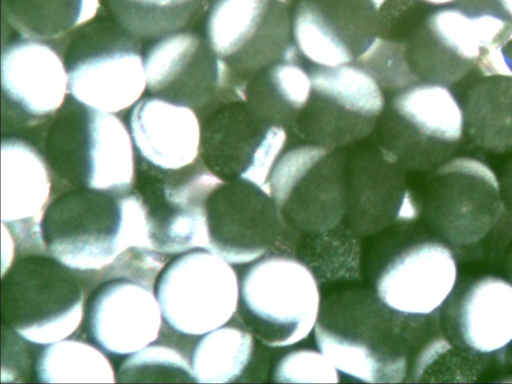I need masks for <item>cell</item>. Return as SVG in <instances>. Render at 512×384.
<instances>
[{
    "label": "cell",
    "instance_id": "39",
    "mask_svg": "<svg viewBox=\"0 0 512 384\" xmlns=\"http://www.w3.org/2000/svg\"><path fill=\"white\" fill-rule=\"evenodd\" d=\"M279 1L280 3L286 5L287 7L289 6V4L293 1V0H277Z\"/></svg>",
    "mask_w": 512,
    "mask_h": 384
},
{
    "label": "cell",
    "instance_id": "7",
    "mask_svg": "<svg viewBox=\"0 0 512 384\" xmlns=\"http://www.w3.org/2000/svg\"><path fill=\"white\" fill-rule=\"evenodd\" d=\"M321 295L317 278L302 261L268 254L240 278L239 321L268 347H288L314 330Z\"/></svg>",
    "mask_w": 512,
    "mask_h": 384
},
{
    "label": "cell",
    "instance_id": "32",
    "mask_svg": "<svg viewBox=\"0 0 512 384\" xmlns=\"http://www.w3.org/2000/svg\"><path fill=\"white\" fill-rule=\"evenodd\" d=\"M116 381L195 382L190 363L175 349L150 344L130 354L119 366Z\"/></svg>",
    "mask_w": 512,
    "mask_h": 384
},
{
    "label": "cell",
    "instance_id": "31",
    "mask_svg": "<svg viewBox=\"0 0 512 384\" xmlns=\"http://www.w3.org/2000/svg\"><path fill=\"white\" fill-rule=\"evenodd\" d=\"M491 357L455 346L440 331L417 352L409 382H474L486 370Z\"/></svg>",
    "mask_w": 512,
    "mask_h": 384
},
{
    "label": "cell",
    "instance_id": "38",
    "mask_svg": "<svg viewBox=\"0 0 512 384\" xmlns=\"http://www.w3.org/2000/svg\"><path fill=\"white\" fill-rule=\"evenodd\" d=\"M420 1L428 3V4H432V5H446V4L452 3L456 0H420Z\"/></svg>",
    "mask_w": 512,
    "mask_h": 384
},
{
    "label": "cell",
    "instance_id": "21",
    "mask_svg": "<svg viewBox=\"0 0 512 384\" xmlns=\"http://www.w3.org/2000/svg\"><path fill=\"white\" fill-rule=\"evenodd\" d=\"M84 320L99 348L130 355L157 340L163 315L150 285L122 276L104 281L91 293Z\"/></svg>",
    "mask_w": 512,
    "mask_h": 384
},
{
    "label": "cell",
    "instance_id": "17",
    "mask_svg": "<svg viewBox=\"0 0 512 384\" xmlns=\"http://www.w3.org/2000/svg\"><path fill=\"white\" fill-rule=\"evenodd\" d=\"M69 97L63 53L51 42L19 37L1 55L2 131H36Z\"/></svg>",
    "mask_w": 512,
    "mask_h": 384
},
{
    "label": "cell",
    "instance_id": "15",
    "mask_svg": "<svg viewBox=\"0 0 512 384\" xmlns=\"http://www.w3.org/2000/svg\"><path fill=\"white\" fill-rule=\"evenodd\" d=\"M144 62L148 92L188 106L200 118L223 102L243 99L244 83L195 32L183 30L153 41Z\"/></svg>",
    "mask_w": 512,
    "mask_h": 384
},
{
    "label": "cell",
    "instance_id": "16",
    "mask_svg": "<svg viewBox=\"0 0 512 384\" xmlns=\"http://www.w3.org/2000/svg\"><path fill=\"white\" fill-rule=\"evenodd\" d=\"M205 38L234 76L247 82L293 44L291 14L277 0H212Z\"/></svg>",
    "mask_w": 512,
    "mask_h": 384
},
{
    "label": "cell",
    "instance_id": "8",
    "mask_svg": "<svg viewBox=\"0 0 512 384\" xmlns=\"http://www.w3.org/2000/svg\"><path fill=\"white\" fill-rule=\"evenodd\" d=\"M84 314L77 276L53 256H22L2 273V326L25 340L45 346L66 339Z\"/></svg>",
    "mask_w": 512,
    "mask_h": 384
},
{
    "label": "cell",
    "instance_id": "1",
    "mask_svg": "<svg viewBox=\"0 0 512 384\" xmlns=\"http://www.w3.org/2000/svg\"><path fill=\"white\" fill-rule=\"evenodd\" d=\"M440 331L439 314L399 313L365 288L326 297L314 328L318 349L339 373L364 383L408 382L417 352Z\"/></svg>",
    "mask_w": 512,
    "mask_h": 384
},
{
    "label": "cell",
    "instance_id": "14",
    "mask_svg": "<svg viewBox=\"0 0 512 384\" xmlns=\"http://www.w3.org/2000/svg\"><path fill=\"white\" fill-rule=\"evenodd\" d=\"M286 141L287 129L245 100L223 102L201 118L200 158L222 181L247 180L270 193V176Z\"/></svg>",
    "mask_w": 512,
    "mask_h": 384
},
{
    "label": "cell",
    "instance_id": "28",
    "mask_svg": "<svg viewBox=\"0 0 512 384\" xmlns=\"http://www.w3.org/2000/svg\"><path fill=\"white\" fill-rule=\"evenodd\" d=\"M3 20L19 37L62 42L91 22L100 0H2Z\"/></svg>",
    "mask_w": 512,
    "mask_h": 384
},
{
    "label": "cell",
    "instance_id": "5",
    "mask_svg": "<svg viewBox=\"0 0 512 384\" xmlns=\"http://www.w3.org/2000/svg\"><path fill=\"white\" fill-rule=\"evenodd\" d=\"M512 21L491 13L444 8L430 14L405 46L417 80L451 85L476 70L480 77L512 76L504 54Z\"/></svg>",
    "mask_w": 512,
    "mask_h": 384
},
{
    "label": "cell",
    "instance_id": "35",
    "mask_svg": "<svg viewBox=\"0 0 512 384\" xmlns=\"http://www.w3.org/2000/svg\"><path fill=\"white\" fill-rule=\"evenodd\" d=\"M498 179L505 209L512 214V156L505 163Z\"/></svg>",
    "mask_w": 512,
    "mask_h": 384
},
{
    "label": "cell",
    "instance_id": "10",
    "mask_svg": "<svg viewBox=\"0 0 512 384\" xmlns=\"http://www.w3.org/2000/svg\"><path fill=\"white\" fill-rule=\"evenodd\" d=\"M417 197L431 234L454 249L484 240L505 211L498 177L471 157L449 159L430 171Z\"/></svg>",
    "mask_w": 512,
    "mask_h": 384
},
{
    "label": "cell",
    "instance_id": "11",
    "mask_svg": "<svg viewBox=\"0 0 512 384\" xmlns=\"http://www.w3.org/2000/svg\"><path fill=\"white\" fill-rule=\"evenodd\" d=\"M312 91L290 129L306 143L345 148L367 138L386 107L382 85L358 63L310 68Z\"/></svg>",
    "mask_w": 512,
    "mask_h": 384
},
{
    "label": "cell",
    "instance_id": "6",
    "mask_svg": "<svg viewBox=\"0 0 512 384\" xmlns=\"http://www.w3.org/2000/svg\"><path fill=\"white\" fill-rule=\"evenodd\" d=\"M69 96L103 112L123 114L147 89L141 40L108 20L89 22L65 39Z\"/></svg>",
    "mask_w": 512,
    "mask_h": 384
},
{
    "label": "cell",
    "instance_id": "36",
    "mask_svg": "<svg viewBox=\"0 0 512 384\" xmlns=\"http://www.w3.org/2000/svg\"><path fill=\"white\" fill-rule=\"evenodd\" d=\"M505 14L512 20V0H497Z\"/></svg>",
    "mask_w": 512,
    "mask_h": 384
},
{
    "label": "cell",
    "instance_id": "27",
    "mask_svg": "<svg viewBox=\"0 0 512 384\" xmlns=\"http://www.w3.org/2000/svg\"><path fill=\"white\" fill-rule=\"evenodd\" d=\"M311 91L310 69L301 59H281L248 79L245 101L268 121L291 129Z\"/></svg>",
    "mask_w": 512,
    "mask_h": 384
},
{
    "label": "cell",
    "instance_id": "13",
    "mask_svg": "<svg viewBox=\"0 0 512 384\" xmlns=\"http://www.w3.org/2000/svg\"><path fill=\"white\" fill-rule=\"evenodd\" d=\"M155 294L163 319L172 329L202 336L238 314L240 279L232 264L221 256L193 249L163 267Z\"/></svg>",
    "mask_w": 512,
    "mask_h": 384
},
{
    "label": "cell",
    "instance_id": "4",
    "mask_svg": "<svg viewBox=\"0 0 512 384\" xmlns=\"http://www.w3.org/2000/svg\"><path fill=\"white\" fill-rule=\"evenodd\" d=\"M347 148L305 143L278 159L270 176V193L294 232L328 234L342 225L350 228L355 189Z\"/></svg>",
    "mask_w": 512,
    "mask_h": 384
},
{
    "label": "cell",
    "instance_id": "19",
    "mask_svg": "<svg viewBox=\"0 0 512 384\" xmlns=\"http://www.w3.org/2000/svg\"><path fill=\"white\" fill-rule=\"evenodd\" d=\"M381 15L370 0H298L292 41L312 67L357 62L380 36Z\"/></svg>",
    "mask_w": 512,
    "mask_h": 384
},
{
    "label": "cell",
    "instance_id": "20",
    "mask_svg": "<svg viewBox=\"0 0 512 384\" xmlns=\"http://www.w3.org/2000/svg\"><path fill=\"white\" fill-rule=\"evenodd\" d=\"M457 281L453 249L432 235L392 256L375 279V292L399 313L427 317L440 313Z\"/></svg>",
    "mask_w": 512,
    "mask_h": 384
},
{
    "label": "cell",
    "instance_id": "2",
    "mask_svg": "<svg viewBox=\"0 0 512 384\" xmlns=\"http://www.w3.org/2000/svg\"><path fill=\"white\" fill-rule=\"evenodd\" d=\"M33 136L51 170L54 189L114 193L132 189L136 153L129 127L119 115L93 109L69 96Z\"/></svg>",
    "mask_w": 512,
    "mask_h": 384
},
{
    "label": "cell",
    "instance_id": "18",
    "mask_svg": "<svg viewBox=\"0 0 512 384\" xmlns=\"http://www.w3.org/2000/svg\"><path fill=\"white\" fill-rule=\"evenodd\" d=\"M207 250L234 265L272 254L291 230L271 194L247 180L221 181L205 204Z\"/></svg>",
    "mask_w": 512,
    "mask_h": 384
},
{
    "label": "cell",
    "instance_id": "3",
    "mask_svg": "<svg viewBox=\"0 0 512 384\" xmlns=\"http://www.w3.org/2000/svg\"><path fill=\"white\" fill-rule=\"evenodd\" d=\"M49 253L73 270H100L129 248L150 250L144 214L130 190L69 189L53 196L40 222Z\"/></svg>",
    "mask_w": 512,
    "mask_h": 384
},
{
    "label": "cell",
    "instance_id": "34",
    "mask_svg": "<svg viewBox=\"0 0 512 384\" xmlns=\"http://www.w3.org/2000/svg\"><path fill=\"white\" fill-rule=\"evenodd\" d=\"M487 237L491 240V257L499 262L505 279L512 284V214L505 210Z\"/></svg>",
    "mask_w": 512,
    "mask_h": 384
},
{
    "label": "cell",
    "instance_id": "23",
    "mask_svg": "<svg viewBox=\"0 0 512 384\" xmlns=\"http://www.w3.org/2000/svg\"><path fill=\"white\" fill-rule=\"evenodd\" d=\"M54 191L41 150L31 141L8 135L1 142V218L24 243H43L40 222Z\"/></svg>",
    "mask_w": 512,
    "mask_h": 384
},
{
    "label": "cell",
    "instance_id": "22",
    "mask_svg": "<svg viewBox=\"0 0 512 384\" xmlns=\"http://www.w3.org/2000/svg\"><path fill=\"white\" fill-rule=\"evenodd\" d=\"M443 335L455 346L493 356L512 342V284L486 275L457 281L439 313Z\"/></svg>",
    "mask_w": 512,
    "mask_h": 384
},
{
    "label": "cell",
    "instance_id": "33",
    "mask_svg": "<svg viewBox=\"0 0 512 384\" xmlns=\"http://www.w3.org/2000/svg\"><path fill=\"white\" fill-rule=\"evenodd\" d=\"M339 371L319 350L297 349L276 363L272 378L277 383H338Z\"/></svg>",
    "mask_w": 512,
    "mask_h": 384
},
{
    "label": "cell",
    "instance_id": "30",
    "mask_svg": "<svg viewBox=\"0 0 512 384\" xmlns=\"http://www.w3.org/2000/svg\"><path fill=\"white\" fill-rule=\"evenodd\" d=\"M113 20L134 37L155 41L183 31L203 0H107Z\"/></svg>",
    "mask_w": 512,
    "mask_h": 384
},
{
    "label": "cell",
    "instance_id": "9",
    "mask_svg": "<svg viewBox=\"0 0 512 384\" xmlns=\"http://www.w3.org/2000/svg\"><path fill=\"white\" fill-rule=\"evenodd\" d=\"M376 131L377 146L405 171L430 172L463 138L462 105L448 86L417 82L393 95Z\"/></svg>",
    "mask_w": 512,
    "mask_h": 384
},
{
    "label": "cell",
    "instance_id": "12",
    "mask_svg": "<svg viewBox=\"0 0 512 384\" xmlns=\"http://www.w3.org/2000/svg\"><path fill=\"white\" fill-rule=\"evenodd\" d=\"M221 181L201 158L181 170H162L136 159L132 190L143 209L153 252L207 250L205 204Z\"/></svg>",
    "mask_w": 512,
    "mask_h": 384
},
{
    "label": "cell",
    "instance_id": "24",
    "mask_svg": "<svg viewBox=\"0 0 512 384\" xmlns=\"http://www.w3.org/2000/svg\"><path fill=\"white\" fill-rule=\"evenodd\" d=\"M127 125L139 161L181 170L200 160L201 118L188 106L143 97L131 108Z\"/></svg>",
    "mask_w": 512,
    "mask_h": 384
},
{
    "label": "cell",
    "instance_id": "25",
    "mask_svg": "<svg viewBox=\"0 0 512 384\" xmlns=\"http://www.w3.org/2000/svg\"><path fill=\"white\" fill-rule=\"evenodd\" d=\"M257 341L241 322L202 335L190 359L195 382H252L265 377L268 358Z\"/></svg>",
    "mask_w": 512,
    "mask_h": 384
},
{
    "label": "cell",
    "instance_id": "26",
    "mask_svg": "<svg viewBox=\"0 0 512 384\" xmlns=\"http://www.w3.org/2000/svg\"><path fill=\"white\" fill-rule=\"evenodd\" d=\"M461 105L464 130L474 145L496 154L512 151V76L476 79Z\"/></svg>",
    "mask_w": 512,
    "mask_h": 384
},
{
    "label": "cell",
    "instance_id": "37",
    "mask_svg": "<svg viewBox=\"0 0 512 384\" xmlns=\"http://www.w3.org/2000/svg\"><path fill=\"white\" fill-rule=\"evenodd\" d=\"M504 54L506 57L508 67L512 73V41L505 47Z\"/></svg>",
    "mask_w": 512,
    "mask_h": 384
},
{
    "label": "cell",
    "instance_id": "29",
    "mask_svg": "<svg viewBox=\"0 0 512 384\" xmlns=\"http://www.w3.org/2000/svg\"><path fill=\"white\" fill-rule=\"evenodd\" d=\"M42 383H114L116 375L106 355L96 346L76 339L45 345L35 360Z\"/></svg>",
    "mask_w": 512,
    "mask_h": 384
}]
</instances>
